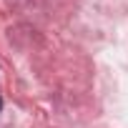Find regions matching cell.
I'll list each match as a JSON object with an SVG mask.
<instances>
[{
  "mask_svg": "<svg viewBox=\"0 0 128 128\" xmlns=\"http://www.w3.org/2000/svg\"><path fill=\"white\" fill-rule=\"evenodd\" d=\"M0 110H3V98H0Z\"/></svg>",
  "mask_w": 128,
  "mask_h": 128,
  "instance_id": "cell-1",
  "label": "cell"
}]
</instances>
